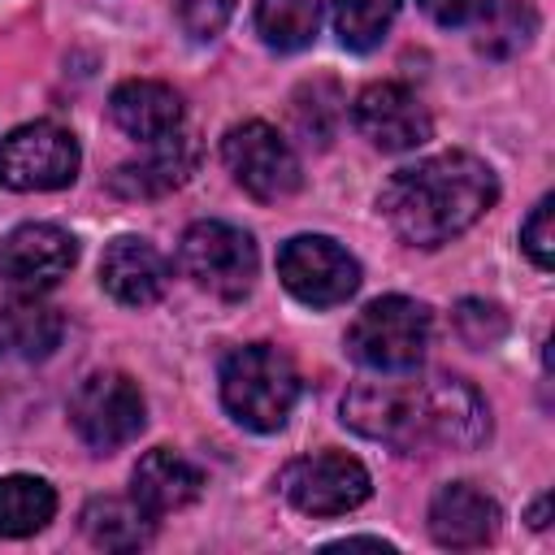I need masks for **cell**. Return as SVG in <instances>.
I'll use <instances>...</instances> for the list:
<instances>
[{
  "instance_id": "cell-1",
  "label": "cell",
  "mask_w": 555,
  "mask_h": 555,
  "mask_svg": "<svg viewBox=\"0 0 555 555\" xmlns=\"http://www.w3.org/2000/svg\"><path fill=\"white\" fill-rule=\"evenodd\" d=\"M343 425L403 455L473 451L490 438V408L477 386L447 373L403 382H356L343 395Z\"/></svg>"
},
{
  "instance_id": "cell-2",
  "label": "cell",
  "mask_w": 555,
  "mask_h": 555,
  "mask_svg": "<svg viewBox=\"0 0 555 555\" xmlns=\"http://www.w3.org/2000/svg\"><path fill=\"white\" fill-rule=\"evenodd\" d=\"M499 199L494 169L473 152H438L395 169L377 195V212L408 247H442L481 221Z\"/></svg>"
},
{
  "instance_id": "cell-3",
  "label": "cell",
  "mask_w": 555,
  "mask_h": 555,
  "mask_svg": "<svg viewBox=\"0 0 555 555\" xmlns=\"http://www.w3.org/2000/svg\"><path fill=\"white\" fill-rule=\"evenodd\" d=\"M221 403L225 412L256 434H273L299 403V373L286 351L269 343L234 347L221 360Z\"/></svg>"
},
{
  "instance_id": "cell-4",
  "label": "cell",
  "mask_w": 555,
  "mask_h": 555,
  "mask_svg": "<svg viewBox=\"0 0 555 555\" xmlns=\"http://www.w3.org/2000/svg\"><path fill=\"white\" fill-rule=\"evenodd\" d=\"M434 338V312L408 295H382L360 308L347 330V351L356 364L377 373H412Z\"/></svg>"
},
{
  "instance_id": "cell-5",
  "label": "cell",
  "mask_w": 555,
  "mask_h": 555,
  "mask_svg": "<svg viewBox=\"0 0 555 555\" xmlns=\"http://www.w3.org/2000/svg\"><path fill=\"white\" fill-rule=\"evenodd\" d=\"M178 264L199 291L217 299H243L256 286L260 256L247 230L230 221H195L178 243Z\"/></svg>"
},
{
  "instance_id": "cell-6",
  "label": "cell",
  "mask_w": 555,
  "mask_h": 555,
  "mask_svg": "<svg viewBox=\"0 0 555 555\" xmlns=\"http://www.w3.org/2000/svg\"><path fill=\"white\" fill-rule=\"evenodd\" d=\"M143 421H147V403H143L139 382L113 369L82 377L69 399V425L91 455L121 451L130 438H139Z\"/></svg>"
},
{
  "instance_id": "cell-7",
  "label": "cell",
  "mask_w": 555,
  "mask_h": 555,
  "mask_svg": "<svg viewBox=\"0 0 555 555\" xmlns=\"http://www.w3.org/2000/svg\"><path fill=\"white\" fill-rule=\"evenodd\" d=\"M221 160L230 178L260 204H278L299 191L304 169L295 147L269 126V121H238L221 139Z\"/></svg>"
},
{
  "instance_id": "cell-8",
  "label": "cell",
  "mask_w": 555,
  "mask_h": 555,
  "mask_svg": "<svg viewBox=\"0 0 555 555\" xmlns=\"http://www.w3.org/2000/svg\"><path fill=\"white\" fill-rule=\"evenodd\" d=\"M78 165V139L56 121H26L0 139V186L9 191H61Z\"/></svg>"
},
{
  "instance_id": "cell-9",
  "label": "cell",
  "mask_w": 555,
  "mask_h": 555,
  "mask_svg": "<svg viewBox=\"0 0 555 555\" xmlns=\"http://www.w3.org/2000/svg\"><path fill=\"white\" fill-rule=\"evenodd\" d=\"M278 278L299 304L334 308V304H347L356 295L360 264L330 234H295L278 247Z\"/></svg>"
},
{
  "instance_id": "cell-10",
  "label": "cell",
  "mask_w": 555,
  "mask_h": 555,
  "mask_svg": "<svg viewBox=\"0 0 555 555\" xmlns=\"http://www.w3.org/2000/svg\"><path fill=\"white\" fill-rule=\"evenodd\" d=\"M278 490L286 494L291 507H299L308 516H343L373 494V477L356 455L321 451V455L291 460L278 477Z\"/></svg>"
},
{
  "instance_id": "cell-11",
  "label": "cell",
  "mask_w": 555,
  "mask_h": 555,
  "mask_svg": "<svg viewBox=\"0 0 555 555\" xmlns=\"http://www.w3.org/2000/svg\"><path fill=\"white\" fill-rule=\"evenodd\" d=\"M78 260V243L69 230L48 225V221H26L4 234L0 243V282L13 286L17 295H39L52 291Z\"/></svg>"
},
{
  "instance_id": "cell-12",
  "label": "cell",
  "mask_w": 555,
  "mask_h": 555,
  "mask_svg": "<svg viewBox=\"0 0 555 555\" xmlns=\"http://www.w3.org/2000/svg\"><path fill=\"white\" fill-rule=\"evenodd\" d=\"M351 121L382 152H412L434 130L425 104L403 82H369L351 104Z\"/></svg>"
},
{
  "instance_id": "cell-13",
  "label": "cell",
  "mask_w": 555,
  "mask_h": 555,
  "mask_svg": "<svg viewBox=\"0 0 555 555\" xmlns=\"http://www.w3.org/2000/svg\"><path fill=\"white\" fill-rule=\"evenodd\" d=\"M100 286L126 308H147L169 286V260L156 251V243L121 234L100 256Z\"/></svg>"
},
{
  "instance_id": "cell-14",
  "label": "cell",
  "mask_w": 555,
  "mask_h": 555,
  "mask_svg": "<svg viewBox=\"0 0 555 555\" xmlns=\"http://www.w3.org/2000/svg\"><path fill=\"white\" fill-rule=\"evenodd\" d=\"M499 529V503L468 481H451L429 499V538L451 551L486 546Z\"/></svg>"
},
{
  "instance_id": "cell-15",
  "label": "cell",
  "mask_w": 555,
  "mask_h": 555,
  "mask_svg": "<svg viewBox=\"0 0 555 555\" xmlns=\"http://www.w3.org/2000/svg\"><path fill=\"white\" fill-rule=\"evenodd\" d=\"M108 117L139 143H160L182 130V95L156 78H130L108 95Z\"/></svg>"
},
{
  "instance_id": "cell-16",
  "label": "cell",
  "mask_w": 555,
  "mask_h": 555,
  "mask_svg": "<svg viewBox=\"0 0 555 555\" xmlns=\"http://www.w3.org/2000/svg\"><path fill=\"white\" fill-rule=\"evenodd\" d=\"M195 160H199L195 139L182 134V130H173V134H165L160 143H152V156H147V160L117 165V169L108 173V191H113L117 199H156V195L182 186V182L191 178Z\"/></svg>"
},
{
  "instance_id": "cell-17",
  "label": "cell",
  "mask_w": 555,
  "mask_h": 555,
  "mask_svg": "<svg viewBox=\"0 0 555 555\" xmlns=\"http://www.w3.org/2000/svg\"><path fill=\"white\" fill-rule=\"evenodd\" d=\"M199 490H204V473H199L186 455H178V451H169V447L147 451V455L134 464V477H130V499H134L147 516L182 512V507H191V503L199 499Z\"/></svg>"
},
{
  "instance_id": "cell-18",
  "label": "cell",
  "mask_w": 555,
  "mask_h": 555,
  "mask_svg": "<svg viewBox=\"0 0 555 555\" xmlns=\"http://www.w3.org/2000/svg\"><path fill=\"white\" fill-rule=\"evenodd\" d=\"M65 317L39 295H13L0 308V360H48L61 347Z\"/></svg>"
},
{
  "instance_id": "cell-19",
  "label": "cell",
  "mask_w": 555,
  "mask_h": 555,
  "mask_svg": "<svg viewBox=\"0 0 555 555\" xmlns=\"http://www.w3.org/2000/svg\"><path fill=\"white\" fill-rule=\"evenodd\" d=\"M78 520L87 542L100 551H143L156 533V516H147L134 499H117V494L91 499Z\"/></svg>"
},
{
  "instance_id": "cell-20",
  "label": "cell",
  "mask_w": 555,
  "mask_h": 555,
  "mask_svg": "<svg viewBox=\"0 0 555 555\" xmlns=\"http://www.w3.org/2000/svg\"><path fill=\"white\" fill-rule=\"evenodd\" d=\"M56 516V490L43 477H0V538H30Z\"/></svg>"
},
{
  "instance_id": "cell-21",
  "label": "cell",
  "mask_w": 555,
  "mask_h": 555,
  "mask_svg": "<svg viewBox=\"0 0 555 555\" xmlns=\"http://www.w3.org/2000/svg\"><path fill=\"white\" fill-rule=\"evenodd\" d=\"M330 0H256V35L273 52H299L317 39Z\"/></svg>"
},
{
  "instance_id": "cell-22",
  "label": "cell",
  "mask_w": 555,
  "mask_h": 555,
  "mask_svg": "<svg viewBox=\"0 0 555 555\" xmlns=\"http://www.w3.org/2000/svg\"><path fill=\"white\" fill-rule=\"evenodd\" d=\"M403 0H330L334 9V30L343 39V48L351 52H369L386 39L390 22L399 17Z\"/></svg>"
},
{
  "instance_id": "cell-23",
  "label": "cell",
  "mask_w": 555,
  "mask_h": 555,
  "mask_svg": "<svg viewBox=\"0 0 555 555\" xmlns=\"http://www.w3.org/2000/svg\"><path fill=\"white\" fill-rule=\"evenodd\" d=\"M455 334L468 347H494L507 334V312L490 299H460L455 304Z\"/></svg>"
},
{
  "instance_id": "cell-24",
  "label": "cell",
  "mask_w": 555,
  "mask_h": 555,
  "mask_svg": "<svg viewBox=\"0 0 555 555\" xmlns=\"http://www.w3.org/2000/svg\"><path fill=\"white\" fill-rule=\"evenodd\" d=\"M551 195H542L533 208H529V217L520 221V247H525V256L546 273L551 264H555V230H551Z\"/></svg>"
},
{
  "instance_id": "cell-25",
  "label": "cell",
  "mask_w": 555,
  "mask_h": 555,
  "mask_svg": "<svg viewBox=\"0 0 555 555\" xmlns=\"http://www.w3.org/2000/svg\"><path fill=\"white\" fill-rule=\"evenodd\" d=\"M173 13H178V26L191 39H212L230 22L234 0H173Z\"/></svg>"
},
{
  "instance_id": "cell-26",
  "label": "cell",
  "mask_w": 555,
  "mask_h": 555,
  "mask_svg": "<svg viewBox=\"0 0 555 555\" xmlns=\"http://www.w3.org/2000/svg\"><path fill=\"white\" fill-rule=\"evenodd\" d=\"M416 4H421L438 26H468V22L486 17L494 0H416Z\"/></svg>"
},
{
  "instance_id": "cell-27",
  "label": "cell",
  "mask_w": 555,
  "mask_h": 555,
  "mask_svg": "<svg viewBox=\"0 0 555 555\" xmlns=\"http://www.w3.org/2000/svg\"><path fill=\"white\" fill-rule=\"evenodd\" d=\"M529 525H533V529H542V525H546V494H542V499L529 507Z\"/></svg>"
}]
</instances>
